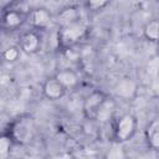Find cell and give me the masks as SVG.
<instances>
[{
	"instance_id": "obj_2",
	"label": "cell",
	"mask_w": 159,
	"mask_h": 159,
	"mask_svg": "<svg viewBox=\"0 0 159 159\" xmlns=\"http://www.w3.org/2000/svg\"><path fill=\"white\" fill-rule=\"evenodd\" d=\"M34 134V123L31 118H21L12 127V135L20 143H26Z\"/></svg>"
},
{
	"instance_id": "obj_12",
	"label": "cell",
	"mask_w": 159,
	"mask_h": 159,
	"mask_svg": "<svg viewBox=\"0 0 159 159\" xmlns=\"http://www.w3.org/2000/svg\"><path fill=\"white\" fill-rule=\"evenodd\" d=\"M58 21H60L63 26H67V25H70V24L76 22V21H77V11H76L75 9H72V7L63 10V11L60 14V16H58Z\"/></svg>"
},
{
	"instance_id": "obj_9",
	"label": "cell",
	"mask_w": 159,
	"mask_h": 159,
	"mask_svg": "<svg viewBox=\"0 0 159 159\" xmlns=\"http://www.w3.org/2000/svg\"><path fill=\"white\" fill-rule=\"evenodd\" d=\"M135 92V83L130 80H123L117 84V93L124 98H129Z\"/></svg>"
},
{
	"instance_id": "obj_10",
	"label": "cell",
	"mask_w": 159,
	"mask_h": 159,
	"mask_svg": "<svg viewBox=\"0 0 159 159\" xmlns=\"http://www.w3.org/2000/svg\"><path fill=\"white\" fill-rule=\"evenodd\" d=\"M56 78L65 86V87H72L77 83V76L70 71V70H65V71H60L56 75Z\"/></svg>"
},
{
	"instance_id": "obj_5",
	"label": "cell",
	"mask_w": 159,
	"mask_h": 159,
	"mask_svg": "<svg viewBox=\"0 0 159 159\" xmlns=\"http://www.w3.org/2000/svg\"><path fill=\"white\" fill-rule=\"evenodd\" d=\"M104 101V97L102 93L99 92H94L92 94H89L86 101H84V104H83V109H84V113L88 116V117H96L97 114V111L98 108L101 107L102 102Z\"/></svg>"
},
{
	"instance_id": "obj_3",
	"label": "cell",
	"mask_w": 159,
	"mask_h": 159,
	"mask_svg": "<svg viewBox=\"0 0 159 159\" xmlns=\"http://www.w3.org/2000/svg\"><path fill=\"white\" fill-rule=\"evenodd\" d=\"M137 120L132 114H125L120 118L116 128V137L118 140L124 142L128 140L135 132Z\"/></svg>"
},
{
	"instance_id": "obj_17",
	"label": "cell",
	"mask_w": 159,
	"mask_h": 159,
	"mask_svg": "<svg viewBox=\"0 0 159 159\" xmlns=\"http://www.w3.org/2000/svg\"><path fill=\"white\" fill-rule=\"evenodd\" d=\"M108 1H109V0H89V1H88V5H89L91 9L96 10V9H99V7L104 6Z\"/></svg>"
},
{
	"instance_id": "obj_18",
	"label": "cell",
	"mask_w": 159,
	"mask_h": 159,
	"mask_svg": "<svg viewBox=\"0 0 159 159\" xmlns=\"http://www.w3.org/2000/svg\"><path fill=\"white\" fill-rule=\"evenodd\" d=\"M107 157H108V158H123L124 154L122 153V149H112V150L108 153Z\"/></svg>"
},
{
	"instance_id": "obj_8",
	"label": "cell",
	"mask_w": 159,
	"mask_h": 159,
	"mask_svg": "<svg viewBox=\"0 0 159 159\" xmlns=\"http://www.w3.org/2000/svg\"><path fill=\"white\" fill-rule=\"evenodd\" d=\"M147 139L149 142V144L155 148L159 149V119L154 120L150 123V125L147 129Z\"/></svg>"
},
{
	"instance_id": "obj_15",
	"label": "cell",
	"mask_w": 159,
	"mask_h": 159,
	"mask_svg": "<svg viewBox=\"0 0 159 159\" xmlns=\"http://www.w3.org/2000/svg\"><path fill=\"white\" fill-rule=\"evenodd\" d=\"M10 144H11V140L9 137H5L2 135L0 138V158L1 159H5L10 152Z\"/></svg>"
},
{
	"instance_id": "obj_4",
	"label": "cell",
	"mask_w": 159,
	"mask_h": 159,
	"mask_svg": "<svg viewBox=\"0 0 159 159\" xmlns=\"http://www.w3.org/2000/svg\"><path fill=\"white\" fill-rule=\"evenodd\" d=\"M65 86L57 78H50L43 84V93L48 99H58L65 93Z\"/></svg>"
},
{
	"instance_id": "obj_11",
	"label": "cell",
	"mask_w": 159,
	"mask_h": 159,
	"mask_svg": "<svg viewBox=\"0 0 159 159\" xmlns=\"http://www.w3.org/2000/svg\"><path fill=\"white\" fill-rule=\"evenodd\" d=\"M144 35L147 39L152 41H158L159 40V21L154 20V21L148 22L144 29Z\"/></svg>"
},
{
	"instance_id": "obj_16",
	"label": "cell",
	"mask_w": 159,
	"mask_h": 159,
	"mask_svg": "<svg viewBox=\"0 0 159 159\" xmlns=\"http://www.w3.org/2000/svg\"><path fill=\"white\" fill-rule=\"evenodd\" d=\"M2 56L6 61H15L19 57V50L16 47H9L4 51Z\"/></svg>"
},
{
	"instance_id": "obj_19",
	"label": "cell",
	"mask_w": 159,
	"mask_h": 159,
	"mask_svg": "<svg viewBox=\"0 0 159 159\" xmlns=\"http://www.w3.org/2000/svg\"><path fill=\"white\" fill-rule=\"evenodd\" d=\"M7 1H10V0H1V2H2V6H5Z\"/></svg>"
},
{
	"instance_id": "obj_1",
	"label": "cell",
	"mask_w": 159,
	"mask_h": 159,
	"mask_svg": "<svg viewBox=\"0 0 159 159\" xmlns=\"http://www.w3.org/2000/svg\"><path fill=\"white\" fill-rule=\"evenodd\" d=\"M86 34V26L78 21L63 26L58 35V40L63 46H71L77 42L83 35Z\"/></svg>"
},
{
	"instance_id": "obj_6",
	"label": "cell",
	"mask_w": 159,
	"mask_h": 159,
	"mask_svg": "<svg viewBox=\"0 0 159 159\" xmlns=\"http://www.w3.org/2000/svg\"><path fill=\"white\" fill-rule=\"evenodd\" d=\"M39 37L34 32H27L21 37V48L27 53L35 52L39 48Z\"/></svg>"
},
{
	"instance_id": "obj_14",
	"label": "cell",
	"mask_w": 159,
	"mask_h": 159,
	"mask_svg": "<svg viewBox=\"0 0 159 159\" xmlns=\"http://www.w3.org/2000/svg\"><path fill=\"white\" fill-rule=\"evenodd\" d=\"M22 22V16L16 11H9L4 16V24L7 27H16Z\"/></svg>"
},
{
	"instance_id": "obj_7",
	"label": "cell",
	"mask_w": 159,
	"mask_h": 159,
	"mask_svg": "<svg viewBox=\"0 0 159 159\" xmlns=\"http://www.w3.org/2000/svg\"><path fill=\"white\" fill-rule=\"evenodd\" d=\"M113 111H114V103L109 99H104L101 104V107L98 108L97 111V114H96V118L99 120V122H107L109 120V118L112 117L113 114Z\"/></svg>"
},
{
	"instance_id": "obj_13",
	"label": "cell",
	"mask_w": 159,
	"mask_h": 159,
	"mask_svg": "<svg viewBox=\"0 0 159 159\" xmlns=\"http://www.w3.org/2000/svg\"><path fill=\"white\" fill-rule=\"evenodd\" d=\"M50 21V15L46 10H36L32 14V22L37 27H43L48 24Z\"/></svg>"
}]
</instances>
